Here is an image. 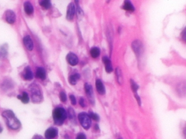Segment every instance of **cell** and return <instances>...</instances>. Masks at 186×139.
<instances>
[{
    "label": "cell",
    "instance_id": "1",
    "mask_svg": "<svg viewBox=\"0 0 186 139\" xmlns=\"http://www.w3.org/2000/svg\"><path fill=\"white\" fill-rule=\"evenodd\" d=\"M2 116L7 120V124L11 129L16 130L20 127V122L16 118L11 110H5L3 112Z\"/></svg>",
    "mask_w": 186,
    "mask_h": 139
},
{
    "label": "cell",
    "instance_id": "2",
    "mask_svg": "<svg viewBox=\"0 0 186 139\" xmlns=\"http://www.w3.org/2000/svg\"><path fill=\"white\" fill-rule=\"evenodd\" d=\"M67 114L64 109L61 107L55 109L53 111V118L55 123L57 125H62L67 119Z\"/></svg>",
    "mask_w": 186,
    "mask_h": 139
},
{
    "label": "cell",
    "instance_id": "3",
    "mask_svg": "<svg viewBox=\"0 0 186 139\" xmlns=\"http://www.w3.org/2000/svg\"><path fill=\"white\" fill-rule=\"evenodd\" d=\"M78 120L81 124L85 129H89L91 126V119L89 115L86 113H81L78 115Z\"/></svg>",
    "mask_w": 186,
    "mask_h": 139
},
{
    "label": "cell",
    "instance_id": "4",
    "mask_svg": "<svg viewBox=\"0 0 186 139\" xmlns=\"http://www.w3.org/2000/svg\"><path fill=\"white\" fill-rule=\"evenodd\" d=\"M30 87L32 93V98L33 101L34 102H39L41 98V93L39 91V88L36 84H32Z\"/></svg>",
    "mask_w": 186,
    "mask_h": 139
},
{
    "label": "cell",
    "instance_id": "5",
    "mask_svg": "<svg viewBox=\"0 0 186 139\" xmlns=\"http://www.w3.org/2000/svg\"><path fill=\"white\" fill-rule=\"evenodd\" d=\"M58 135V130L55 128H50L47 129L45 133V136L47 139H52L56 138Z\"/></svg>",
    "mask_w": 186,
    "mask_h": 139
},
{
    "label": "cell",
    "instance_id": "6",
    "mask_svg": "<svg viewBox=\"0 0 186 139\" xmlns=\"http://www.w3.org/2000/svg\"><path fill=\"white\" fill-rule=\"evenodd\" d=\"M67 60L69 64L72 66H75L78 63V59L74 53H69L67 56Z\"/></svg>",
    "mask_w": 186,
    "mask_h": 139
},
{
    "label": "cell",
    "instance_id": "7",
    "mask_svg": "<svg viewBox=\"0 0 186 139\" xmlns=\"http://www.w3.org/2000/svg\"><path fill=\"white\" fill-rule=\"evenodd\" d=\"M85 90H86V93L87 95V96H88L90 102L92 104H94V98L93 88L92 87V86L88 84H85Z\"/></svg>",
    "mask_w": 186,
    "mask_h": 139
},
{
    "label": "cell",
    "instance_id": "8",
    "mask_svg": "<svg viewBox=\"0 0 186 139\" xmlns=\"http://www.w3.org/2000/svg\"><path fill=\"white\" fill-rule=\"evenodd\" d=\"M176 91L180 96L186 95V83L181 82L176 87Z\"/></svg>",
    "mask_w": 186,
    "mask_h": 139
},
{
    "label": "cell",
    "instance_id": "9",
    "mask_svg": "<svg viewBox=\"0 0 186 139\" xmlns=\"http://www.w3.org/2000/svg\"><path fill=\"white\" fill-rule=\"evenodd\" d=\"M75 13V7L73 3H71L67 7V19L68 20H72Z\"/></svg>",
    "mask_w": 186,
    "mask_h": 139
},
{
    "label": "cell",
    "instance_id": "10",
    "mask_svg": "<svg viewBox=\"0 0 186 139\" xmlns=\"http://www.w3.org/2000/svg\"><path fill=\"white\" fill-rule=\"evenodd\" d=\"M5 19L8 23L13 24L16 21V16L14 11L12 10H7L5 13Z\"/></svg>",
    "mask_w": 186,
    "mask_h": 139
},
{
    "label": "cell",
    "instance_id": "11",
    "mask_svg": "<svg viewBox=\"0 0 186 139\" xmlns=\"http://www.w3.org/2000/svg\"><path fill=\"white\" fill-rule=\"evenodd\" d=\"M24 44L28 50L32 51L33 49V42L31 39V37L29 36L24 37Z\"/></svg>",
    "mask_w": 186,
    "mask_h": 139
},
{
    "label": "cell",
    "instance_id": "12",
    "mask_svg": "<svg viewBox=\"0 0 186 139\" xmlns=\"http://www.w3.org/2000/svg\"><path fill=\"white\" fill-rule=\"evenodd\" d=\"M132 47L133 50L135 52V53L137 54L140 55V54L141 53V52L142 50V48H143L142 43L138 40H136V41H134L132 43Z\"/></svg>",
    "mask_w": 186,
    "mask_h": 139
},
{
    "label": "cell",
    "instance_id": "13",
    "mask_svg": "<svg viewBox=\"0 0 186 139\" xmlns=\"http://www.w3.org/2000/svg\"><path fill=\"white\" fill-rule=\"evenodd\" d=\"M103 62L105 65L106 71L108 73H110L113 71V67L112 63L108 57H104L103 58Z\"/></svg>",
    "mask_w": 186,
    "mask_h": 139
},
{
    "label": "cell",
    "instance_id": "14",
    "mask_svg": "<svg viewBox=\"0 0 186 139\" xmlns=\"http://www.w3.org/2000/svg\"><path fill=\"white\" fill-rule=\"evenodd\" d=\"M96 88L98 92L100 95H103L105 93V88L103 83L100 79H97L96 81Z\"/></svg>",
    "mask_w": 186,
    "mask_h": 139
},
{
    "label": "cell",
    "instance_id": "15",
    "mask_svg": "<svg viewBox=\"0 0 186 139\" xmlns=\"http://www.w3.org/2000/svg\"><path fill=\"white\" fill-rule=\"evenodd\" d=\"M24 78L26 80H28V81L32 80L33 78V72L31 71V68L29 66L26 67L25 69V72L24 73Z\"/></svg>",
    "mask_w": 186,
    "mask_h": 139
},
{
    "label": "cell",
    "instance_id": "16",
    "mask_svg": "<svg viewBox=\"0 0 186 139\" xmlns=\"http://www.w3.org/2000/svg\"><path fill=\"white\" fill-rule=\"evenodd\" d=\"M36 77L44 80L46 78V72L44 68L39 67L38 68L36 72Z\"/></svg>",
    "mask_w": 186,
    "mask_h": 139
},
{
    "label": "cell",
    "instance_id": "17",
    "mask_svg": "<svg viewBox=\"0 0 186 139\" xmlns=\"http://www.w3.org/2000/svg\"><path fill=\"white\" fill-rule=\"evenodd\" d=\"M24 10L26 14L28 15H31L33 13V7L32 5L30 2H26L24 3Z\"/></svg>",
    "mask_w": 186,
    "mask_h": 139
},
{
    "label": "cell",
    "instance_id": "18",
    "mask_svg": "<svg viewBox=\"0 0 186 139\" xmlns=\"http://www.w3.org/2000/svg\"><path fill=\"white\" fill-rule=\"evenodd\" d=\"M123 8L125 10L133 11L134 10V6L132 4V3L129 1H125L124 2Z\"/></svg>",
    "mask_w": 186,
    "mask_h": 139
},
{
    "label": "cell",
    "instance_id": "19",
    "mask_svg": "<svg viewBox=\"0 0 186 139\" xmlns=\"http://www.w3.org/2000/svg\"><path fill=\"white\" fill-rule=\"evenodd\" d=\"M80 76L79 74L78 73L75 74L69 77V82L71 85H75L78 82V80L80 79Z\"/></svg>",
    "mask_w": 186,
    "mask_h": 139
},
{
    "label": "cell",
    "instance_id": "20",
    "mask_svg": "<svg viewBox=\"0 0 186 139\" xmlns=\"http://www.w3.org/2000/svg\"><path fill=\"white\" fill-rule=\"evenodd\" d=\"M18 98H19V99H20L22 103H25V104L28 103L29 101H30V98H29L28 95L26 92H24L22 96L19 95L18 96Z\"/></svg>",
    "mask_w": 186,
    "mask_h": 139
},
{
    "label": "cell",
    "instance_id": "21",
    "mask_svg": "<svg viewBox=\"0 0 186 139\" xmlns=\"http://www.w3.org/2000/svg\"><path fill=\"white\" fill-rule=\"evenodd\" d=\"M90 54L91 56L94 58H96L100 54V50L98 47H94L90 50Z\"/></svg>",
    "mask_w": 186,
    "mask_h": 139
},
{
    "label": "cell",
    "instance_id": "22",
    "mask_svg": "<svg viewBox=\"0 0 186 139\" xmlns=\"http://www.w3.org/2000/svg\"><path fill=\"white\" fill-rule=\"evenodd\" d=\"M40 5H41L42 7H44L45 9H49L51 7V2L49 0H44L41 1L40 2Z\"/></svg>",
    "mask_w": 186,
    "mask_h": 139
},
{
    "label": "cell",
    "instance_id": "23",
    "mask_svg": "<svg viewBox=\"0 0 186 139\" xmlns=\"http://www.w3.org/2000/svg\"><path fill=\"white\" fill-rule=\"evenodd\" d=\"M116 75L117 77V79L119 83H121L123 82V77H122V75H121V70L119 68H117L116 70Z\"/></svg>",
    "mask_w": 186,
    "mask_h": 139
},
{
    "label": "cell",
    "instance_id": "24",
    "mask_svg": "<svg viewBox=\"0 0 186 139\" xmlns=\"http://www.w3.org/2000/svg\"><path fill=\"white\" fill-rule=\"evenodd\" d=\"M131 88H132V90H133V91L135 93V94L137 93V91L139 87H138V85L132 79L131 80Z\"/></svg>",
    "mask_w": 186,
    "mask_h": 139
},
{
    "label": "cell",
    "instance_id": "25",
    "mask_svg": "<svg viewBox=\"0 0 186 139\" xmlns=\"http://www.w3.org/2000/svg\"><path fill=\"white\" fill-rule=\"evenodd\" d=\"M88 115L90 116V119H92L95 121H98L99 120V117H98V116L97 114L93 113H89Z\"/></svg>",
    "mask_w": 186,
    "mask_h": 139
},
{
    "label": "cell",
    "instance_id": "26",
    "mask_svg": "<svg viewBox=\"0 0 186 139\" xmlns=\"http://www.w3.org/2000/svg\"><path fill=\"white\" fill-rule=\"evenodd\" d=\"M60 99L63 102H64L67 101V96L66 94L64 92H61L60 93Z\"/></svg>",
    "mask_w": 186,
    "mask_h": 139
},
{
    "label": "cell",
    "instance_id": "27",
    "mask_svg": "<svg viewBox=\"0 0 186 139\" xmlns=\"http://www.w3.org/2000/svg\"><path fill=\"white\" fill-rule=\"evenodd\" d=\"M181 37H182V39L186 42V27L183 29V30L181 33Z\"/></svg>",
    "mask_w": 186,
    "mask_h": 139
},
{
    "label": "cell",
    "instance_id": "28",
    "mask_svg": "<svg viewBox=\"0 0 186 139\" xmlns=\"http://www.w3.org/2000/svg\"><path fill=\"white\" fill-rule=\"evenodd\" d=\"M70 101H71V102L72 103V105H75L76 104V100L73 95H70Z\"/></svg>",
    "mask_w": 186,
    "mask_h": 139
},
{
    "label": "cell",
    "instance_id": "29",
    "mask_svg": "<svg viewBox=\"0 0 186 139\" xmlns=\"http://www.w3.org/2000/svg\"><path fill=\"white\" fill-rule=\"evenodd\" d=\"M76 139H86V136L84 134L81 133L78 135Z\"/></svg>",
    "mask_w": 186,
    "mask_h": 139
},
{
    "label": "cell",
    "instance_id": "30",
    "mask_svg": "<svg viewBox=\"0 0 186 139\" xmlns=\"http://www.w3.org/2000/svg\"><path fill=\"white\" fill-rule=\"evenodd\" d=\"M79 103H80V104L81 105V107H86V104L84 103V100L83 98H80Z\"/></svg>",
    "mask_w": 186,
    "mask_h": 139
},
{
    "label": "cell",
    "instance_id": "31",
    "mask_svg": "<svg viewBox=\"0 0 186 139\" xmlns=\"http://www.w3.org/2000/svg\"><path fill=\"white\" fill-rule=\"evenodd\" d=\"M82 11L81 9V8H80L79 7H78V15L79 16V17H81V15L83 14Z\"/></svg>",
    "mask_w": 186,
    "mask_h": 139
},
{
    "label": "cell",
    "instance_id": "32",
    "mask_svg": "<svg viewBox=\"0 0 186 139\" xmlns=\"http://www.w3.org/2000/svg\"><path fill=\"white\" fill-rule=\"evenodd\" d=\"M183 136L185 139H186V125L185 127H184L183 130Z\"/></svg>",
    "mask_w": 186,
    "mask_h": 139
},
{
    "label": "cell",
    "instance_id": "33",
    "mask_svg": "<svg viewBox=\"0 0 186 139\" xmlns=\"http://www.w3.org/2000/svg\"><path fill=\"white\" fill-rule=\"evenodd\" d=\"M2 129H2V127H1V125H0V133H1V132L2 131Z\"/></svg>",
    "mask_w": 186,
    "mask_h": 139
},
{
    "label": "cell",
    "instance_id": "34",
    "mask_svg": "<svg viewBox=\"0 0 186 139\" xmlns=\"http://www.w3.org/2000/svg\"></svg>",
    "mask_w": 186,
    "mask_h": 139
}]
</instances>
